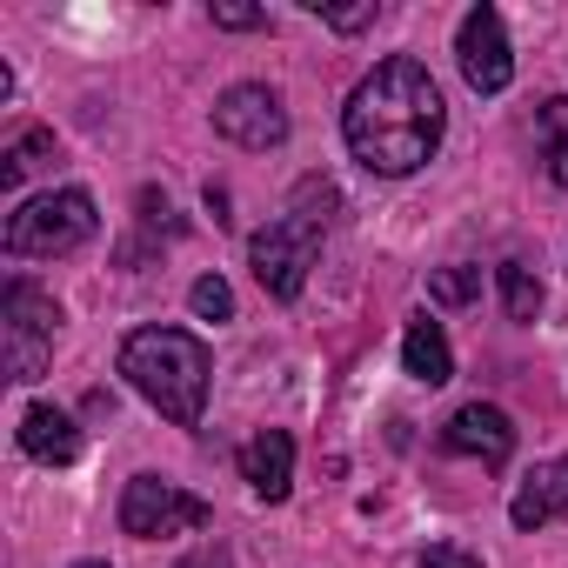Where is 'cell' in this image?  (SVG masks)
Masks as SVG:
<instances>
[{
    "label": "cell",
    "instance_id": "5bb4252c",
    "mask_svg": "<svg viewBox=\"0 0 568 568\" xmlns=\"http://www.w3.org/2000/svg\"><path fill=\"white\" fill-rule=\"evenodd\" d=\"M48 161H54V134H48V128H21L8 148H0V187L14 194V187H21L28 174H41Z\"/></svg>",
    "mask_w": 568,
    "mask_h": 568
},
{
    "label": "cell",
    "instance_id": "8fae6325",
    "mask_svg": "<svg viewBox=\"0 0 568 568\" xmlns=\"http://www.w3.org/2000/svg\"><path fill=\"white\" fill-rule=\"evenodd\" d=\"M555 515H568V455L541 462V468L515 488V501H508V521H515V528H548Z\"/></svg>",
    "mask_w": 568,
    "mask_h": 568
},
{
    "label": "cell",
    "instance_id": "3957f363",
    "mask_svg": "<svg viewBox=\"0 0 568 568\" xmlns=\"http://www.w3.org/2000/svg\"><path fill=\"white\" fill-rule=\"evenodd\" d=\"M101 227L94 214V194L88 187H54V194H34L8 214V234H0V247H8L14 261H54V254H74L88 247Z\"/></svg>",
    "mask_w": 568,
    "mask_h": 568
},
{
    "label": "cell",
    "instance_id": "cb8c5ba5",
    "mask_svg": "<svg viewBox=\"0 0 568 568\" xmlns=\"http://www.w3.org/2000/svg\"><path fill=\"white\" fill-rule=\"evenodd\" d=\"M74 568H108V561H74Z\"/></svg>",
    "mask_w": 568,
    "mask_h": 568
},
{
    "label": "cell",
    "instance_id": "ac0fdd59",
    "mask_svg": "<svg viewBox=\"0 0 568 568\" xmlns=\"http://www.w3.org/2000/svg\"><path fill=\"white\" fill-rule=\"evenodd\" d=\"M481 295V267H442V274H428V302H442V308H468Z\"/></svg>",
    "mask_w": 568,
    "mask_h": 568
},
{
    "label": "cell",
    "instance_id": "7a4b0ae2",
    "mask_svg": "<svg viewBox=\"0 0 568 568\" xmlns=\"http://www.w3.org/2000/svg\"><path fill=\"white\" fill-rule=\"evenodd\" d=\"M121 375L134 382V395H148L174 428H194L207 408V348L187 328H134L121 342Z\"/></svg>",
    "mask_w": 568,
    "mask_h": 568
},
{
    "label": "cell",
    "instance_id": "44dd1931",
    "mask_svg": "<svg viewBox=\"0 0 568 568\" xmlns=\"http://www.w3.org/2000/svg\"><path fill=\"white\" fill-rule=\"evenodd\" d=\"M214 28H227V34H254V28H267V14H261V8H241V0H214Z\"/></svg>",
    "mask_w": 568,
    "mask_h": 568
},
{
    "label": "cell",
    "instance_id": "603a6c76",
    "mask_svg": "<svg viewBox=\"0 0 568 568\" xmlns=\"http://www.w3.org/2000/svg\"><path fill=\"white\" fill-rule=\"evenodd\" d=\"M174 568H234V555H227V541H201V548H187Z\"/></svg>",
    "mask_w": 568,
    "mask_h": 568
},
{
    "label": "cell",
    "instance_id": "e0dca14e",
    "mask_svg": "<svg viewBox=\"0 0 568 568\" xmlns=\"http://www.w3.org/2000/svg\"><path fill=\"white\" fill-rule=\"evenodd\" d=\"M335 207H342L335 181H322V174H302V181H295V201H288V214H302L308 227H328V221H335Z\"/></svg>",
    "mask_w": 568,
    "mask_h": 568
},
{
    "label": "cell",
    "instance_id": "4fadbf2b",
    "mask_svg": "<svg viewBox=\"0 0 568 568\" xmlns=\"http://www.w3.org/2000/svg\"><path fill=\"white\" fill-rule=\"evenodd\" d=\"M402 368L422 382V388H442L448 375H455V348H448V335H442V322H408V335H402Z\"/></svg>",
    "mask_w": 568,
    "mask_h": 568
},
{
    "label": "cell",
    "instance_id": "7402d4cb",
    "mask_svg": "<svg viewBox=\"0 0 568 568\" xmlns=\"http://www.w3.org/2000/svg\"><path fill=\"white\" fill-rule=\"evenodd\" d=\"M415 568H481V555H475V548H462V541H435Z\"/></svg>",
    "mask_w": 568,
    "mask_h": 568
},
{
    "label": "cell",
    "instance_id": "8992f818",
    "mask_svg": "<svg viewBox=\"0 0 568 568\" xmlns=\"http://www.w3.org/2000/svg\"><path fill=\"white\" fill-rule=\"evenodd\" d=\"M315 254H322V227H308L302 214H281V221H267V227L247 241L254 281H261L274 302H295V295H302V281H308Z\"/></svg>",
    "mask_w": 568,
    "mask_h": 568
},
{
    "label": "cell",
    "instance_id": "6da1fadb",
    "mask_svg": "<svg viewBox=\"0 0 568 568\" xmlns=\"http://www.w3.org/2000/svg\"><path fill=\"white\" fill-rule=\"evenodd\" d=\"M342 134H348V154L395 181V174H415L435 161L442 134H448V101L435 88V74L415 61V54H388L342 108Z\"/></svg>",
    "mask_w": 568,
    "mask_h": 568
},
{
    "label": "cell",
    "instance_id": "5b68a950",
    "mask_svg": "<svg viewBox=\"0 0 568 568\" xmlns=\"http://www.w3.org/2000/svg\"><path fill=\"white\" fill-rule=\"evenodd\" d=\"M214 521V508L201 495H187L181 481H161V475H134L121 488V528L134 541H161V535H201Z\"/></svg>",
    "mask_w": 568,
    "mask_h": 568
},
{
    "label": "cell",
    "instance_id": "9c48e42d",
    "mask_svg": "<svg viewBox=\"0 0 568 568\" xmlns=\"http://www.w3.org/2000/svg\"><path fill=\"white\" fill-rule=\"evenodd\" d=\"M442 448L448 455H475L481 468H501L515 455V422L501 408H488V402H468V408H455L442 422Z\"/></svg>",
    "mask_w": 568,
    "mask_h": 568
},
{
    "label": "cell",
    "instance_id": "7c38bea8",
    "mask_svg": "<svg viewBox=\"0 0 568 568\" xmlns=\"http://www.w3.org/2000/svg\"><path fill=\"white\" fill-rule=\"evenodd\" d=\"M21 455H34V462H48V468H68V462L81 455V428H74V415L34 402V408L21 415Z\"/></svg>",
    "mask_w": 568,
    "mask_h": 568
},
{
    "label": "cell",
    "instance_id": "ffe728a7",
    "mask_svg": "<svg viewBox=\"0 0 568 568\" xmlns=\"http://www.w3.org/2000/svg\"><path fill=\"white\" fill-rule=\"evenodd\" d=\"M308 8H315L335 34H362V28H375V14H382L375 0H362V8H322V0H308Z\"/></svg>",
    "mask_w": 568,
    "mask_h": 568
},
{
    "label": "cell",
    "instance_id": "2e32d148",
    "mask_svg": "<svg viewBox=\"0 0 568 568\" xmlns=\"http://www.w3.org/2000/svg\"><path fill=\"white\" fill-rule=\"evenodd\" d=\"M495 281H501V308H508V322H535V315H541V281H535L521 261H501Z\"/></svg>",
    "mask_w": 568,
    "mask_h": 568
},
{
    "label": "cell",
    "instance_id": "30bf717a",
    "mask_svg": "<svg viewBox=\"0 0 568 568\" xmlns=\"http://www.w3.org/2000/svg\"><path fill=\"white\" fill-rule=\"evenodd\" d=\"M241 481L261 501H288V488H295V435L288 428H261L241 448Z\"/></svg>",
    "mask_w": 568,
    "mask_h": 568
},
{
    "label": "cell",
    "instance_id": "52a82bcc",
    "mask_svg": "<svg viewBox=\"0 0 568 568\" xmlns=\"http://www.w3.org/2000/svg\"><path fill=\"white\" fill-rule=\"evenodd\" d=\"M214 134L221 141H234V148H281L288 141V108H281V94L274 88H261V81H241V88H227L221 101H214Z\"/></svg>",
    "mask_w": 568,
    "mask_h": 568
},
{
    "label": "cell",
    "instance_id": "277c9868",
    "mask_svg": "<svg viewBox=\"0 0 568 568\" xmlns=\"http://www.w3.org/2000/svg\"><path fill=\"white\" fill-rule=\"evenodd\" d=\"M54 328H61L54 295H41L34 281H8V295H0V362H8V382H41L48 375Z\"/></svg>",
    "mask_w": 568,
    "mask_h": 568
},
{
    "label": "cell",
    "instance_id": "ba28073f",
    "mask_svg": "<svg viewBox=\"0 0 568 568\" xmlns=\"http://www.w3.org/2000/svg\"><path fill=\"white\" fill-rule=\"evenodd\" d=\"M455 54H462V81L475 94H501L515 81V54H508V28L495 8H468L462 14V34H455Z\"/></svg>",
    "mask_w": 568,
    "mask_h": 568
},
{
    "label": "cell",
    "instance_id": "d6986e66",
    "mask_svg": "<svg viewBox=\"0 0 568 568\" xmlns=\"http://www.w3.org/2000/svg\"><path fill=\"white\" fill-rule=\"evenodd\" d=\"M187 302H194L201 322H227V315H234V288H227L221 274H201L194 288H187Z\"/></svg>",
    "mask_w": 568,
    "mask_h": 568
},
{
    "label": "cell",
    "instance_id": "9a60e30c",
    "mask_svg": "<svg viewBox=\"0 0 568 568\" xmlns=\"http://www.w3.org/2000/svg\"><path fill=\"white\" fill-rule=\"evenodd\" d=\"M535 134H541V161H548V181L568 187V94H548L535 108Z\"/></svg>",
    "mask_w": 568,
    "mask_h": 568
}]
</instances>
